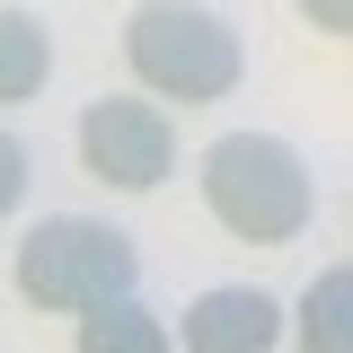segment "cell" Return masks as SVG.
Returning a JSON list of instances; mask_svg holds the SVG:
<instances>
[{"label":"cell","instance_id":"9c48e42d","mask_svg":"<svg viewBox=\"0 0 353 353\" xmlns=\"http://www.w3.org/2000/svg\"><path fill=\"white\" fill-rule=\"evenodd\" d=\"M27 185H36V159H27V141H18V132L0 124V221H18Z\"/></svg>","mask_w":353,"mask_h":353},{"label":"cell","instance_id":"5b68a950","mask_svg":"<svg viewBox=\"0 0 353 353\" xmlns=\"http://www.w3.org/2000/svg\"><path fill=\"white\" fill-rule=\"evenodd\" d=\"M283 336H292V309L274 292H256V283H212L176 318V345L185 353H274Z\"/></svg>","mask_w":353,"mask_h":353},{"label":"cell","instance_id":"52a82bcc","mask_svg":"<svg viewBox=\"0 0 353 353\" xmlns=\"http://www.w3.org/2000/svg\"><path fill=\"white\" fill-rule=\"evenodd\" d=\"M292 336L301 353H353V256L309 274V292L292 301Z\"/></svg>","mask_w":353,"mask_h":353},{"label":"cell","instance_id":"ba28073f","mask_svg":"<svg viewBox=\"0 0 353 353\" xmlns=\"http://www.w3.org/2000/svg\"><path fill=\"white\" fill-rule=\"evenodd\" d=\"M44 80H53V27H44L36 9H9L0 0V106L36 97Z\"/></svg>","mask_w":353,"mask_h":353},{"label":"cell","instance_id":"277c9868","mask_svg":"<svg viewBox=\"0 0 353 353\" xmlns=\"http://www.w3.org/2000/svg\"><path fill=\"white\" fill-rule=\"evenodd\" d=\"M80 168L97 176V185H124V194L168 185V168H176L168 106L141 97V88H124V97H88V106H80Z\"/></svg>","mask_w":353,"mask_h":353},{"label":"cell","instance_id":"30bf717a","mask_svg":"<svg viewBox=\"0 0 353 353\" xmlns=\"http://www.w3.org/2000/svg\"><path fill=\"white\" fill-rule=\"evenodd\" d=\"M292 9H301L318 36H353V0H292Z\"/></svg>","mask_w":353,"mask_h":353},{"label":"cell","instance_id":"8992f818","mask_svg":"<svg viewBox=\"0 0 353 353\" xmlns=\"http://www.w3.org/2000/svg\"><path fill=\"white\" fill-rule=\"evenodd\" d=\"M80 353H176V336L141 292H115V301L80 309Z\"/></svg>","mask_w":353,"mask_h":353},{"label":"cell","instance_id":"3957f363","mask_svg":"<svg viewBox=\"0 0 353 353\" xmlns=\"http://www.w3.org/2000/svg\"><path fill=\"white\" fill-rule=\"evenodd\" d=\"M141 283V248H132L115 221H88V212H44L27 239H18V301L36 309H62V318H80V309L115 301Z\"/></svg>","mask_w":353,"mask_h":353},{"label":"cell","instance_id":"7a4b0ae2","mask_svg":"<svg viewBox=\"0 0 353 353\" xmlns=\"http://www.w3.org/2000/svg\"><path fill=\"white\" fill-rule=\"evenodd\" d=\"M203 203L230 239H248V248H283V239H301L309 230V168L301 150L283 141V132H221L212 150H203Z\"/></svg>","mask_w":353,"mask_h":353},{"label":"cell","instance_id":"6da1fadb","mask_svg":"<svg viewBox=\"0 0 353 353\" xmlns=\"http://www.w3.org/2000/svg\"><path fill=\"white\" fill-rule=\"evenodd\" d=\"M124 62L141 97H168V106H212L248 80V44L230 18H212L203 0H141L124 18Z\"/></svg>","mask_w":353,"mask_h":353}]
</instances>
